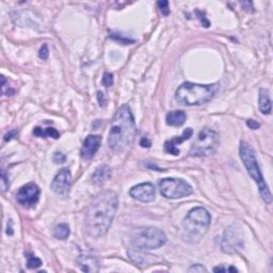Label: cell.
<instances>
[{
    "label": "cell",
    "instance_id": "18",
    "mask_svg": "<svg viewBox=\"0 0 273 273\" xmlns=\"http://www.w3.org/2000/svg\"><path fill=\"white\" fill-rule=\"evenodd\" d=\"M166 121L170 126H181L186 122V113L181 110L171 111L167 114Z\"/></svg>",
    "mask_w": 273,
    "mask_h": 273
},
{
    "label": "cell",
    "instance_id": "21",
    "mask_svg": "<svg viewBox=\"0 0 273 273\" xmlns=\"http://www.w3.org/2000/svg\"><path fill=\"white\" fill-rule=\"evenodd\" d=\"M27 266L29 269H37L42 266V261L33 254H29L27 256Z\"/></svg>",
    "mask_w": 273,
    "mask_h": 273
},
{
    "label": "cell",
    "instance_id": "28",
    "mask_svg": "<svg viewBox=\"0 0 273 273\" xmlns=\"http://www.w3.org/2000/svg\"><path fill=\"white\" fill-rule=\"evenodd\" d=\"M97 99H98L100 107H105L107 105V98L105 97V94L102 92L97 93Z\"/></svg>",
    "mask_w": 273,
    "mask_h": 273
},
{
    "label": "cell",
    "instance_id": "15",
    "mask_svg": "<svg viewBox=\"0 0 273 273\" xmlns=\"http://www.w3.org/2000/svg\"><path fill=\"white\" fill-rule=\"evenodd\" d=\"M111 173L112 172H111L110 167H108L107 165L99 166L92 174L91 182H92V183H94V185L100 186V185H102V183H105L109 179H110Z\"/></svg>",
    "mask_w": 273,
    "mask_h": 273
},
{
    "label": "cell",
    "instance_id": "1",
    "mask_svg": "<svg viewBox=\"0 0 273 273\" xmlns=\"http://www.w3.org/2000/svg\"><path fill=\"white\" fill-rule=\"evenodd\" d=\"M118 205V195L113 191H106L96 196L86 211L87 233L94 238L106 235L117 214Z\"/></svg>",
    "mask_w": 273,
    "mask_h": 273
},
{
    "label": "cell",
    "instance_id": "8",
    "mask_svg": "<svg viewBox=\"0 0 273 273\" xmlns=\"http://www.w3.org/2000/svg\"><path fill=\"white\" fill-rule=\"evenodd\" d=\"M160 193L167 199L176 200L192 193V187L187 182L179 179H165L159 182Z\"/></svg>",
    "mask_w": 273,
    "mask_h": 273
},
{
    "label": "cell",
    "instance_id": "6",
    "mask_svg": "<svg viewBox=\"0 0 273 273\" xmlns=\"http://www.w3.org/2000/svg\"><path fill=\"white\" fill-rule=\"evenodd\" d=\"M167 242V236L156 228H143L136 231L132 238V244L136 251L159 249Z\"/></svg>",
    "mask_w": 273,
    "mask_h": 273
},
{
    "label": "cell",
    "instance_id": "12",
    "mask_svg": "<svg viewBox=\"0 0 273 273\" xmlns=\"http://www.w3.org/2000/svg\"><path fill=\"white\" fill-rule=\"evenodd\" d=\"M155 193H156L155 187L151 182L140 183V185L133 187L131 191H129L131 196L143 203L153 202L155 200Z\"/></svg>",
    "mask_w": 273,
    "mask_h": 273
},
{
    "label": "cell",
    "instance_id": "27",
    "mask_svg": "<svg viewBox=\"0 0 273 273\" xmlns=\"http://www.w3.org/2000/svg\"><path fill=\"white\" fill-rule=\"evenodd\" d=\"M188 271H189V272H206L207 269L205 268L203 265L197 264V265L191 266V267L188 269Z\"/></svg>",
    "mask_w": 273,
    "mask_h": 273
},
{
    "label": "cell",
    "instance_id": "26",
    "mask_svg": "<svg viewBox=\"0 0 273 273\" xmlns=\"http://www.w3.org/2000/svg\"><path fill=\"white\" fill-rule=\"evenodd\" d=\"M49 56V51H48V47H47V45H43L42 47H41V49H40V52H39V57L41 59H43V60H46L47 58H48Z\"/></svg>",
    "mask_w": 273,
    "mask_h": 273
},
{
    "label": "cell",
    "instance_id": "22",
    "mask_svg": "<svg viewBox=\"0 0 273 273\" xmlns=\"http://www.w3.org/2000/svg\"><path fill=\"white\" fill-rule=\"evenodd\" d=\"M102 85L109 88L113 85V75L110 73H105L104 77H102Z\"/></svg>",
    "mask_w": 273,
    "mask_h": 273
},
{
    "label": "cell",
    "instance_id": "9",
    "mask_svg": "<svg viewBox=\"0 0 273 273\" xmlns=\"http://www.w3.org/2000/svg\"><path fill=\"white\" fill-rule=\"evenodd\" d=\"M243 247V235L237 225H230L224 230L221 249L228 254H234Z\"/></svg>",
    "mask_w": 273,
    "mask_h": 273
},
{
    "label": "cell",
    "instance_id": "10",
    "mask_svg": "<svg viewBox=\"0 0 273 273\" xmlns=\"http://www.w3.org/2000/svg\"><path fill=\"white\" fill-rule=\"evenodd\" d=\"M40 193L41 190L37 183L29 182L18 189L16 192V200L22 206L30 208L36 206V204L39 202Z\"/></svg>",
    "mask_w": 273,
    "mask_h": 273
},
{
    "label": "cell",
    "instance_id": "11",
    "mask_svg": "<svg viewBox=\"0 0 273 273\" xmlns=\"http://www.w3.org/2000/svg\"><path fill=\"white\" fill-rule=\"evenodd\" d=\"M72 182V174L71 171L67 168H64L54 176L51 182V189L54 193L59 195H66L70 191Z\"/></svg>",
    "mask_w": 273,
    "mask_h": 273
},
{
    "label": "cell",
    "instance_id": "20",
    "mask_svg": "<svg viewBox=\"0 0 273 273\" xmlns=\"http://www.w3.org/2000/svg\"><path fill=\"white\" fill-rule=\"evenodd\" d=\"M70 234H71V230H70V228H68V225L66 223L58 224L57 227L54 228V230H53L54 237L58 238V239H61V240H64V239L68 238Z\"/></svg>",
    "mask_w": 273,
    "mask_h": 273
},
{
    "label": "cell",
    "instance_id": "19",
    "mask_svg": "<svg viewBox=\"0 0 273 273\" xmlns=\"http://www.w3.org/2000/svg\"><path fill=\"white\" fill-rule=\"evenodd\" d=\"M33 135L36 136H40V138H47V136H50V138L58 139L60 136V134L58 133L57 129H54L52 127H48L45 129L41 127H36L33 129Z\"/></svg>",
    "mask_w": 273,
    "mask_h": 273
},
{
    "label": "cell",
    "instance_id": "14",
    "mask_svg": "<svg viewBox=\"0 0 273 273\" xmlns=\"http://www.w3.org/2000/svg\"><path fill=\"white\" fill-rule=\"evenodd\" d=\"M192 134H193L192 128H187V129H185V131H183V133L181 136H176V138H174L172 140L167 141L165 143L166 152L169 153V154H172L174 156L180 155L181 151H180V148L177 147V145H180L181 143H182L183 141L189 140L191 136H192Z\"/></svg>",
    "mask_w": 273,
    "mask_h": 273
},
{
    "label": "cell",
    "instance_id": "31",
    "mask_svg": "<svg viewBox=\"0 0 273 273\" xmlns=\"http://www.w3.org/2000/svg\"><path fill=\"white\" fill-rule=\"evenodd\" d=\"M16 134V132H10L9 134H6L5 136H4V140L8 141V140H11L13 138V136H14Z\"/></svg>",
    "mask_w": 273,
    "mask_h": 273
},
{
    "label": "cell",
    "instance_id": "3",
    "mask_svg": "<svg viewBox=\"0 0 273 273\" xmlns=\"http://www.w3.org/2000/svg\"><path fill=\"white\" fill-rule=\"evenodd\" d=\"M218 91L217 85L182 84L176 91V100L183 106H201L209 101Z\"/></svg>",
    "mask_w": 273,
    "mask_h": 273
},
{
    "label": "cell",
    "instance_id": "25",
    "mask_svg": "<svg viewBox=\"0 0 273 273\" xmlns=\"http://www.w3.org/2000/svg\"><path fill=\"white\" fill-rule=\"evenodd\" d=\"M52 159H53V162H54V163H63V162H65L66 157H65V155L62 154V153L56 152V153L53 154Z\"/></svg>",
    "mask_w": 273,
    "mask_h": 273
},
{
    "label": "cell",
    "instance_id": "24",
    "mask_svg": "<svg viewBox=\"0 0 273 273\" xmlns=\"http://www.w3.org/2000/svg\"><path fill=\"white\" fill-rule=\"evenodd\" d=\"M10 182L8 181V177H6V174L4 172V170H2L1 172V191L4 192V191L9 188Z\"/></svg>",
    "mask_w": 273,
    "mask_h": 273
},
{
    "label": "cell",
    "instance_id": "13",
    "mask_svg": "<svg viewBox=\"0 0 273 273\" xmlns=\"http://www.w3.org/2000/svg\"><path fill=\"white\" fill-rule=\"evenodd\" d=\"M100 142H101L100 136L98 135L88 136L87 139L84 142L83 147H81V151H80L81 157L86 160L91 159L98 151V148L100 146Z\"/></svg>",
    "mask_w": 273,
    "mask_h": 273
},
{
    "label": "cell",
    "instance_id": "17",
    "mask_svg": "<svg viewBox=\"0 0 273 273\" xmlns=\"http://www.w3.org/2000/svg\"><path fill=\"white\" fill-rule=\"evenodd\" d=\"M258 105H259V110H261L262 113L264 114H269L271 112L272 109V104H271V98H270V94L267 89H261L259 91V100H258Z\"/></svg>",
    "mask_w": 273,
    "mask_h": 273
},
{
    "label": "cell",
    "instance_id": "2",
    "mask_svg": "<svg viewBox=\"0 0 273 273\" xmlns=\"http://www.w3.org/2000/svg\"><path fill=\"white\" fill-rule=\"evenodd\" d=\"M136 134L133 112L127 105H123L114 114L108 136V144L112 151L124 152L131 146Z\"/></svg>",
    "mask_w": 273,
    "mask_h": 273
},
{
    "label": "cell",
    "instance_id": "30",
    "mask_svg": "<svg viewBox=\"0 0 273 273\" xmlns=\"http://www.w3.org/2000/svg\"><path fill=\"white\" fill-rule=\"evenodd\" d=\"M140 145H141L142 147H151L152 142L149 141V140L146 138V136H144V138H142V139H141V141H140Z\"/></svg>",
    "mask_w": 273,
    "mask_h": 273
},
{
    "label": "cell",
    "instance_id": "23",
    "mask_svg": "<svg viewBox=\"0 0 273 273\" xmlns=\"http://www.w3.org/2000/svg\"><path fill=\"white\" fill-rule=\"evenodd\" d=\"M158 8L160 9V12L163 15H169L170 14V9H169V2L166 1V0H162V1H159L158 3Z\"/></svg>",
    "mask_w": 273,
    "mask_h": 273
},
{
    "label": "cell",
    "instance_id": "16",
    "mask_svg": "<svg viewBox=\"0 0 273 273\" xmlns=\"http://www.w3.org/2000/svg\"><path fill=\"white\" fill-rule=\"evenodd\" d=\"M79 267L85 272H96L98 271V261L92 255L83 254L77 259Z\"/></svg>",
    "mask_w": 273,
    "mask_h": 273
},
{
    "label": "cell",
    "instance_id": "5",
    "mask_svg": "<svg viewBox=\"0 0 273 273\" xmlns=\"http://www.w3.org/2000/svg\"><path fill=\"white\" fill-rule=\"evenodd\" d=\"M210 225V215L203 207L191 209L182 221L183 237L187 241L196 242L206 234Z\"/></svg>",
    "mask_w": 273,
    "mask_h": 273
},
{
    "label": "cell",
    "instance_id": "4",
    "mask_svg": "<svg viewBox=\"0 0 273 273\" xmlns=\"http://www.w3.org/2000/svg\"><path fill=\"white\" fill-rule=\"evenodd\" d=\"M239 153H240V158L243 162L245 169H247L248 173L258 185V190H259V193H261L262 199L265 201V203L271 204L272 194L270 192L268 185L266 183L264 180L261 169H259L253 147H252L249 143L242 141L240 143V149H239Z\"/></svg>",
    "mask_w": 273,
    "mask_h": 273
},
{
    "label": "cell",
    "instance_id": "29",
    "mask_svg": "<svg viewBox=\"0 0 273 273\" xmlns=\"http://www.w3.org/2000/svg\"><path fill=\"white\" fill-rule=\"evenodd\" d=\"M247 125L251 129H258L259 127H261V124H259L258 122H256L254 120H248L247 121Z\"/></svg>",
    "mask_w": 273,
    "mask_h": 273
},
{
    "label": "cell",
    "instance_id": "7",
    "mask_svg": "<svg viewBox=\"0 0 273 273\" xmlns=\"http://www.w3.org/2000/svg\"><path fill=\"white\" fill-rule=\"evenodd\" d=\"M220 138L215 131L210 128H204L197 136L196 140L192 143L189 152L193 157H206L214 154L219 146Z\"/></svg>",
    "mask_w": 273,
    "mask_h": 273
}]
</instances>
